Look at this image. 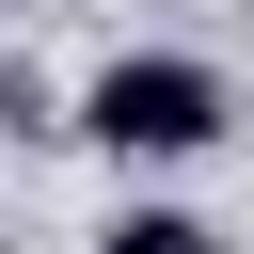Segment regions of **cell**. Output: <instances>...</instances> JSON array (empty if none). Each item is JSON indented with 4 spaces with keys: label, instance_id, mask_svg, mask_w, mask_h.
Here are the masks:
<instances>
[{
    "label": "cell",
    "instance_id": "6da1fadb",
    "mask_svg": "<svg viewBox=\"0 0 254 254\" xmlns=\"http://www.w3.org/2000/svg\"><path fill=\"white\" fill-rule=\"evenodd\" d=\"M238 127V95H222V64H190V48H111L95 79H79V143L95 159H206Z\"/></svg>",
    "mask_w": 254,
    "mask_h": 254
},
{
    "label": "cell",
    "instance_id": "7a4b0ae2",
    "mask_svg": "<svg viewBox=\"0 0 254 254\" xmlns=\"http://www.w3.org/2000/svg\"><path fill=\"white\" fill-rule=\"evenodd\" d=\"M95 254H222V222H190V206H111Z\"/></svg>",
    "mask_w": 254,
    "mask_h": 254
},
{
    "label": "cell",
    "instance_id": "3957f363",
    "mask_svg": "<svg viewBox=\"0 0 254 254\" xmlns=\"http://www.w3.org/2000/svg\"><path fill=\"white\" fill-rule=\"evenodd\" d=\"M32 111H48V95H32V79H16V64H0V143H16V127H32Z\"/></svg>",
    "mask_w": 254,
    "mask_h": 254
}]
</instances>
